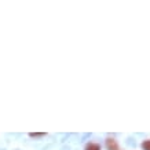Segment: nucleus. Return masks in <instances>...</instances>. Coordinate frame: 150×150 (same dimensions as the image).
Instances as JSON below:
<instances>
[{
  "label": "nucleus",
  "mask_w": 150,
  "mask_h": 150,
  "mask_svg": "<svg viewBox=\"0 0 150 150\" xmlns=\"http://www.w3.org/2000/svg\"><path fill=\"white\" fill-rule=\"evenodd\" d=\"M106 149L108 150H120L118 149V143L113 138H108L106 139Z\"/></svg>",
  "instance_id": "1"
},
{
  "label": "nucleus",
  "mask_w": 150,
  "mask_h": 150,
  "mask_svg": "<svg viewBox=\"0 0 150 150\" xmlns=\"http://www.w3.org/2000/svg\"><path fill=\"white\" fill-rule=\"evenodd\" d=\"M86 150H100V146L98 143H94V142H90L88 145L86 146Z\"/></svg>",
  "instance_id": "2"
},
{
  "label": "nucleus",
  "mask_w": 150,
  "mask_h": 150,
  "mask_svg": "<svg viewBox=\"0 0 150 150\" xmlns=\"http://www.w3.org/2000/svg\"><path fill=\"white\" fill-rule=\"evenodd\" d=\"M141 146H142V149H143V150H150V139H147V141H143Z\"/></svg>",
  "instance_id": "3"
},
{
  "label": "nucleus",
  "mask_w": 150,
  "mask_h": 150,
  "mask_svg": "<svg viewBox=\"0 0 150 150\" xmlns=\"http://www.w3.org/2000/svg\"><path fill=\"white\" fill-rule=\"evenodd\" d=\"M29 137L30 138H41V137H44V134H29Z\"/></svg>",
  "instance_id": "4"
}]
</instances>
